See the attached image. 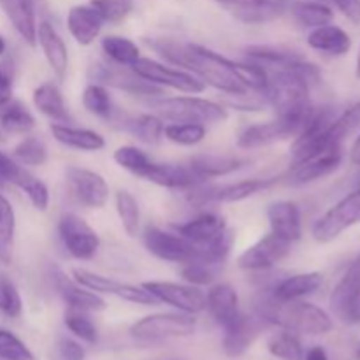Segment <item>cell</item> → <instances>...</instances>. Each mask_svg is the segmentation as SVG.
I'll return each mask as SVG.
<instances>
[{
    "label": "cell",
    "instance_id": "cell-1",
    "mask_svg": "<svg viewBox=\"0 0 360 360\" xmlns=\"http://www.w3.org/2000/svg\"><path fill=\"white\" fill-rule=\"evenodd\" d=\"M150 44L164 58L192 72L204 84H210V86L231 95V97L252 94L243 84L241 77L236 70V62L225 58V56L213 51V49L192 44V42L171 41V39H158V41L150 42Z\"/></svg>",
    "mask_w": 360,
    "mask_h": 360
},
{
    "label": "cell",
    "instance_id": "cell-2",
    "mask_svg": "<svg viewBox=\"0 0 360 360\" xmlns=\"http://www.w3.org/2000/svg\"><path fill=\"white\" fill-rule=\"evenodd\" d=\"M260 319L266 322L283 327L295 334H309V336H322L334 329L333 319L319 306L304 302L301 299L295 301H278L271 295L269 299L260 302Z\"/></svg>",
    "mask_w": 360,
    "mask_h": 360
},
{
    "label": "cell",
    "instance_id": "cell-3",
    "mask_svg": "<svg viewBox=\"0 0 360 360\" xmlns=\"http://www.w3.org/2000/svg\"><path fill=\"white\" fill-rule=\"evenodd\" d=\"M162 120L172 123H218L227 120V109L221 104L200 97H171L151 102Z\"/></svg>",
    "mask_w": 360,
    "mask_h": 360
},
{
    "label": "cell",
    "instance_id": "cell-4",
    "mask_svg": "<svg viewBox=\"0 0 360 360\" xmlns=\"http://www.w3.org/2000/svg\"><path fill=\"white\" fill-rule=\"evenodd\" d=\"M197 320L188 313H155L137 320L130 327L134 340L143 343H158V341L185 338L195 333Z\"/></svg>",
    "mask_w": 360,
    "mask_h": 360
},
{
    "label": "cell",
    "instance_id": "cell-5",
    "mask_svg": "<svg viewBox=\"0 0 360 360\" xmlns=\"http://www.w3.org/2000/svg\"><path fill=\"white\" fill-rule=\"evenodd\" d=\"M357 224H360V188L348 193L315 221L313 238L319 243H330Z\"/></svg>",
    "mask_w": 360,
    "mask_h": 360
},
{
    "label": "cell",
    "instance_id": "cell-6",
    "mask_svg": "<svg viewBox=\"0 0 360 360\" xmlns=\"http://www.w3.org/2000/svg\"><path fill=\"white\" fill-rule=\"evenodd\" d=\"M132 70L137 76L157 84V86H167L172 88V90L183 91V94L195 95L202 94L206 90V84L199 77L193 76L192 72H188V70L172 69V67L164 65V63L157 62V60L144 58V56H141L134 63Z\"/></svg>",
    "mask_w": 360,
    "mask_h": 360
},
{
    "label": "cell",
    "instance_id": "cell-7",
    "mask_svg": "<svg viewBox=\"0 0 360 360\" xmlns=\"http://www.w3.org/2000/svg\"><path fill=\"white\" fill-rule=\"evenodd\" d=\"M330 309L347 326L360 323V255L345 271L330 294Z\"/></svg>",
    "mask_w": 360,
    "mask_h": 360
},
{
    "label": "cell",
    "instance_id": "cell-8",
    "mask_svg": "<svg viewBox=\"0 0 360 360\" xmlns=\"http://www.w3.org/2000/svg\"><path fill=\"white\" fill-rule=\"evenodd\" d=\"M143 243L151 255L165 260V262L183 264L185 266V264L199 259L200 255V246L193 245L183 236L171 234V232H165L157 227H148L144 231Z\"/></svg>",
    "mask_w": 360,
    "mask_h": 360
},
{
    "label": "cell",
    "instance_id": "cell-9",
    "mask_svg": "<svg viewBox=\"0 0 360 360\" xmlns=\"http://www.w3.org/2000/svg\"><path fill=\"white\" fill-rule=\"evenodd\" d=\"M91 79L104 86H112L130 95H160L162 90L157 84L143 79L132 70V67H123L118 63L97 62L88 70Z\"/></svg>",
    "mask_w": 360,
    "mask_h": 360
},
{
    "label": "cell",
    "instance_id": "cell-10",
    "mask_svg": "<svg viewBox=\"0 0 360 360\" xmlns=\"http://www.w3.org/2000/svg\"><path fill=\"white\" fill-rule=\"evenodd\" d=\"M58 234L67 252L77 260L94 259L101 246L97 232L74 213H67L60 218Z\"/></svg>",
    "mask_w": 360,
    "mask_h": 360
},
{
    "label": "cell",
    "instance_id": "cell-11",
    "mask_svg": "<svg viewBox=\"0 0 360 360\" xmlns=\"http://www.w3.org/2000/svg\"><path fill=\"white\" fill-rule=\"evenodd\" d=\"M74 281H77L83 287L90 288V290L97 292V294H108L115 295V297L123 299L127 302H134V304H144L151 306L157 304V299H155L153 294L146 290V288L141 285V287H136V285L122 283V281H116L112 278L102 276V274L91 273V271L86 269H74L72 271Z\"/></svg>",
    "mask_w": 360,
    "mask_h": 360
},
{
    "label": "cell",
    "instance_id": "cell-12",
    "mask_svg": "<svg viewBox=\"0 0 360 360\" xmlns=\"http://www.w3.org/2000/svg\"><path fill=\"white\" fill-rule=\"evenodd\" d=\"M158 302L172 306L188 315H195L206 309V294L195 285L172 283V281H146L143 283Z\"/></svg>",
    "mask_w": 360,
    "mask_h": 360
},
{
    "label": "cell",
    "instance_id": "cell-13",
    "mask_svg": "<svg viewBox=\"0 0 360 360\" xmlns=\"http://www.w3.org/2000/svg\"><path fill=\"white\" fill-rule=\"evenodd\" d=\"M276 179H245V181L229 183L224 186H210V188H202V186H193L192 193L188 195V200L195 206H206L211 202H239L248 197L255 195V193L262 192V190L269 188L274 185Z\"/></svg>",
    "mask_w": 360,
    "mask_h": 360
},
{
    "label": "cell",
    "instance_id": "cell-14",
    "mask_svg": "<svg viewBox=\"0 0 360 360\" xmlns=\"http://www.w3.org/2000/svg\"><path fill=\"white\" fill-rule=\"evenodd\" d=\"M229 14L248 25H264L290 11L294 0H217Z\"/></svg>",
    "mask_w": 360,
    "mask_h": 360
},
{
    "label": "cell",
    "instance_id": "cell-15",
    "mask_svg": "<svg viewBox=\"0 0 360 360\" xmlns=\"http://www.w3.org/2000/svg\"><path fill=\"white\" fill-rule=\"evenodd\" d=\"M74 199L88 210H101L109 199V185L98 172L83 167H69L65 172Z\"/></svg>",
    "mask_w": 360,
    "mask_h": 360
},
{
    "label": "cell",
    "instance_id": "cell-16",
    "mask_svg": "<svg viewBox=\"0 0 360 360\" xmlns=\"http://www.w3.org/2000/svg\"><path fill=\"white\" fill-rule=\"evenodd\" d=\"M292 243L278 238L273 232L264 236L262 239L246 248L238 257V266L243 271H266L269 267L276 266L280 260L290 253Z\"/></svg>",
    "mask_w": 360,
    "mask_h": 360
},
{
    "label": "cell",
    "instance_id": "cell-17",
    "mask_svg": "<svg viewBox=\"0 0 360 360\" xmlns=\"http://www.w3.org/2000/svg\"><path fill=\"white\" fill-rule=\"evenodd\" d=\"M341 158H343L341 144L329 146L326 148V150L320 151V153L313 155V157L292 165L288 178H290V181L295 183V185L311 183L315 181V179H320L323 178V176L336 171L341 164Z\"/></svg>",
    "mask_w": 360,
    "mask_h": 360
},
{
    "label": "cell",
    "instance_id": "cell-18",
    "mask_svg": "<svg viewBox=\"0 0 360 360\" xmlns=\"http://www.w3.org/2000/svg\"><path fill=\"white\" fill-rule=\"evenodd\" d=\"M267 220L271 232L288 243H295L302 236L301 210L292 200H276L267 206Z\"/></svg>",
    "mask_w": 360,
    "mask_h": 360
},
{
    "label": "cell",
    "instance_id": "cell-19",
    "mask_svg": "<svg viewBox=\"0 0 360 360\" xmlns=\"http://www.w3.org/2000/svg\"><path fill=\"white\" fill-rule=\"evenodd\" d=\"M224 352L229 357H241L262 330V319L260 316L253 319L245 313H239L238 319L224 327Z\"/></svg>",
    "mask_w": 360,
    "mask_h": 360
},
{
    "label": "cell",
    "instance_id": "cell-20",
    "mask_svg": "<svg viewBox=\"0 0 360 360\" xmlns=\"http://www.w3.org/2000/svg\"><path fill=\"white\" fill-rule=\"evenodd\" d=\"M141 178L158 186H165V188H193L206 181L190 167L174 164H157V162H150Z\"/></svg>",
    "mask_w": 360,
    "mask_h": 360
},
{
    "label": "cell",
    "instance_id": "cell-21",
    "mask_svg": "<svg viewBox=\"0 0 360 360\" xmlns=\"http://www.w3.org/2000/svg\"><path fill=\"white\" fill-rule=\"evenodd\" d=\"M288 137H295V129L285 120L276 118L274 122L255 123V125L246 127L239 134L238 144L243 150H253V148L267 146V144L288 139Z\"/></svg>",
    "mask_w": 360,
    "mask_h": 360
},
{
    "label": "cell",
    "instance_id": "cell-22",
    "mask_svg": "<svg viewBox=\"0 0 360 360\" xmlns=\"http://www.w3.org/2000/svg\"><path fill=\"white\" fill-rule=\"evenodd\" d=\"M37 42L41 44L42 53H44L56 79H65L67 67H69V53H67V46L62 35L56 32V28L51 23L41 21L37 27Z\"/></svg>",
    "mask_w": 360,
    "mask_h": 360
},
{
    "label": "cell",
    "instance_id": "cell-23",
    "mask_svg": "<svg viewBox=\"0 0 360 360\" xmlns=\"http://www.w3.org/2000/svg\"><path fill=\"white\" fill-rule=\"evenodd\" d=\"M56 288H58L60 295L69 304L70 309H79V311H102L105 309V301L97 294V292L90 290V288L83 287L77 281L70 280L65 273L56 271L55 274Z\"/></svg>",
    "mask_w": 360,
    "mask_h": 360
},
{
    "label": "cell",
    "instance_id": "cell-24",
    "mask_svg": "<svg viewBox=\"0 0 360 360\" xmlns=\"http://www.w3.org/2000/svg\"><path fill=\"white\" fill-rule=\"evenodd\" d=\"M102 27H104V20L90 4L70 7L67 14V28L74 41L81 46H90L98 37Z\"/></svg>",
    "mask_w": 360,
    "mask_h": 360
},
{
    "label": "cell",
    "instance_id": "cell-25",
    "mask_svg": "<svg viewBox=\"0 0 360 360\" xmlns=\"http://www.w3.org/2000/svg\"><path fill=\"white\" fill-rule=\"evenodd\" d=\"M206 309H210L211 316L220 323L221 327H227L232 320L238 319L239 311V295L231 285L220 283L211 287L206 294Z\"/></svg>",
    "mask_w": 360,
    "mask_h": 360
},
{
    "label": "cell",
    "instance_id": "cell-26",
    "mask_svg": "<svg viewBox=\"0 0 360 360\" xmlns=\"http://www.w3.org/2000/svg\"><path fill=\"white\" fill-rule=\"evenodd\" d=\"M0 9L13 23L18 34L30 46L37 42V21H35V4L25 0H0Z\"/></svg>",
    "mask_w": 360,
    "mask_h": 360
},
{
    "label": "cell",
    "instance_id": "cell-27",
    "mask_svg": "<svg viewBox=\"0 0 360 360\" xmlns=\"http://www.w3.org/2000/svg\"><path fill=\"white\" fill-rule=\"evenodd\" d=\"M225 229H227V224H225L224 217L214 213H206L193 218V220L186 221L185 225H179L178 234L183 236L185 239H188L193 245L206 246L210 245L213 239H217Z\"/></svg>",
    "mask_w": 360,
    "mask_h": 360
},
{
    "label": "cell",
    "instance_id": "cell-28",
    "mask_svg": "<svg viewBox=\"0 0 360 360\" xmlns=\"http://www.w3.org/2000/svg\"><path fill=\"white\" fill-rule=\"evenodd\" d=\"M32 101H34V105L37 108V111L41 115H44L46 118L53 120L56 123L70 122V115L67 111L62 91H60L58 84H55L53 81H46V83L39 84L34 90Z\"/></svg>",
    "mask_w": 360,
    "mask_h": 360
},
{
    "label": "cell",
    "instance_id": "cell-29",
    "mask_svg": "<svg viewBox=\"0 0 360 360\" xmlns=\"http://www.w3.org/2000/svg\"><path fill=\"white\" fill-rule=\"evenodd\" d=\"M308 44L316 51L327 53L333 56H343L350 51L352 39L343 28L336 25H323L309 32Z\"/></svg>",
    "mask_w": 360,
    "mask_h": 360
},
{
    "label": "cell",
    "instance_id": "cell-30",
    "mask_svg": "<svg viewBox=\"0 0 360 360\" xmlns=\"http://www.w3.org/2000/svg\"><path fill=\"white\" fill-rule=\"evenodd\" d=\"M49 130L60 144L70 148V150L98 151L105 146L104 137L95 130L76 129V127L63 125V123H53Z\"/></svg>",
    "mask_w": 360,
    "mask_h": 360
},
{
    "label": "cell",
    "instance_id": "cell-31",
    "mask_svg": "<svg viewBox=\"0 0 360 360\" xmlns=\"http://www.w3.org/2000/svg\"><path fill=\"white\" fill-rule=\"evenodd\" d=\"M322 274L320 273H301L285 278L273 290V297L278 301H295L306 295H311L322 287Z\"/></svg>",
    "mask_w": 360,
    "mask_h": 360
},
{
    "label": "cell",
    "instance_id": "cell-32",
    "mask_svg": "<svg viewBox=\"0 0 360 360\" xmlns=\"http://www.w3.org/2000/svg\"><path fill=\"white\" fill-rule=\"evenodd\" d=\"M246 160L227 155H197L190 160V169L202 179L227 176L245 167Z\"/></svg>",
    "mask_w": 360,
    "mask_h": 360
},
{
    "label": "cell",
    "instance_id": "cell-33",
    "mask_svg": "<svg viewBox=\"0 0 360 360\" xmlns=\"http://www.w3.org/2000/svg\"><path fill=\"white\" fill-rule=\"evenodd\" d=\"M0 127L6 134H27L35 127V118L20 101H7L0 105Z\"/></svg>",
    "mask_w": 360,
    "mask_h": 360
},
{
    "label": "cell",
    "instance_id": "cell-34",
    "mask_svg": "<svg viewBox=\"0 0 360 360\" xmlns=\"http://www.w3.org/2000/svg\"><path fill=\"white\" fill-rule=\"evenodd\" d=\"M290 13L302 27L316 28L329 25L334 20V13L329 6L322 2H306V0H294L290 6Z\"/></svg>",
    "mask_w": 360,
    "mask_h": 360
},
{
    "label": "cell",
    "instance_id": "cell-35",
    "mask_svg": "<svg viewBox=\"0 0 360 360\" xmlns=\"http://www.w3.org/2000/svg\"><path fill=\"white\" fill-rule=\"evenodd\" d=\"M14 231H16V217L9 200L0 193V262L9 266L13 260Z\"/></svg>",
    "mask_w": 360,
    "mask_h": 360
},
{
    "label": "cell",
    "instance_id": "cell-36",
    "mask_svg": "<svg viewBox=\"0 0 360 360\" xmlns=\"http://www.w3.org/2000/svg\"><path fill=\"white\" fill-rule=\"evenodd\" d=\"M102 49L112 63L123 67H132L141 58L136 42L127 37H120V35H108L102 39Z\"/></svg>",
    "mask_w": 360,
    "mask_h": 360
},
{
    "label": "cell",
    "instance_id": "cell-37",
    "mask_svg": "<svg viewBox=\"0 0 360 360\" xmlns=\"http://www.w3.org/2000/svg\"><path fill=\"white\" fill-rule=\"evenodd\" d=\"M164 122L158 115H141L136 118H129L125 122V129L129 130L132 136H136L137 139L143 141V143L158 144L164 137Z\"/></svg>",
    "mask_w": 360,
    "mask_h": 360
},
{
    "label": "cell",
    "instance_id": "cell-38",
    "mask_svg": "<svg viewBox=\"0 0 360 360\" xmlns=\"http://www.w3.org/2000/svg\"><path fill=\"white\" fill-rule=\"evenodd\" d=\"M115 202L116 213H118L120 221H122L123 231H125L127 236H130V238H136L141 225V211L136 197L130 192H127V190H118L115 197Z\"/></svg>",
    "mask_w": 360,
    "mask_h": 360
},
{
    "label": "cell",
    "instance_id": "cell-39",
    "mask_svg": "<svg viewBox=\"0 0 360 360\" xmlns=\"http://www.w3.org/2000/svg\"><path fill=\"white\" fill-rule=\"evenodd\" d=\"M360 127V102L350 105L348 109H345L341 115H338L336 118L330 123L329 130H327V141L330 144H341L352 132H355Z\"/></svg>",
    "mask_w": 360,
    "mask_h": 360
},
{
    "label": "cell",
    "instance_id": "cell-40",
    "mask_svg": "<svg viewBox=\"0 0 360 360\" xmlns=\"http://www.w3.org/2000/svg\"><path fill=\"white\" fill-rule=\"evenodd\" d=\"M83 105L90 115L109 120L112 116V101L104 84L90 83L83 91Z\"/></svg>",
    "mask_w": 360,
    "mask_h": 360
},
{
    "label": "cell",
    "instance_id": "cell-41",
    "mask_svg": "<svg viewBox=\"0 0 360 360\" xmlns=\"http://www.w3.org/2000/svg\"><path fill=\"white\" fill-rule=\"evenodd\" d=\"M13 185H16L18 188L23 190L27 193L28 200L32 202V206L39 211L48 210L49 204V192L48 186L41 181L39 178H35L32 172H28L27 169L21 167L20 174L16 176V179L13 181Z\"/></svg>",
    "mask_w": 360,
    "mask_h": 360
},
{
    "label": "cell",
    "instance_id": "cell-42",
    "mask_svg": "<svg viewBox=\"0 0 360 360\" xmlns=\"http://www.w3.org/2000/svg\"><path fill=\"white\" fill-rule=\"evenodd\" d=\"M164 137L181 146H195L206 137V125L200 123H171L164 127Z\"/></svg>",
    "mask_w": 360,
    "mask_h": 360
},
{
    "label": "cell",
    "instance_id": "cell-43",
    "mask_svg": "<svg viewBox=\"0 0 360 360\" xmlns=\"http://www.w3.org/2000/svg\"><path fill=\"white\" fill-rule=\"evenodd\" d=\"M13 157L21 165L39 167V165H44L46 160H48V150H46V144L37 137H25L21 143L16 144Z\"/></svg>",
    "mask_w": 360,
    "mask_h": 360
},
{
    "label": "cell",
    "instance_id": "cell-44",
    "mask_svg": "<svg viewBox=\"0 0 360 360\" xmlns=\"http://www.w3.org/2000/svg\"><path fill=\"white\" fill-rule=\"evenodd\" d=\"M269 352L274 355V357L281 360L304 359V350H302L301 341H299V338L295 336V333H290V330H283V333L271 338Z\"/></svg>",
    "mask_w": 360,
    "mask_h": 360
},
{
    "label": "cell",
    "instance_id": "cell-45",
    "mask_svg": "<svg viewBox=\"0 0 360 360\" xmlns=\"http://www.w3.org/2000/svg\"><path fill=\"white\" fill-rule=\"evenodd\" d=\"M112 158H115V162L120 165V167L132 172V174L139 176V178L143 176V172L146 171V167L151 162L150 157H148L143 150H139V148L136 146L118 148V150L115 151V155H112Z\"/></svg>",
    "mask_w": 360,
    "mask_h": 360
},
{
    "label": "cell",
    "instance_id": "cell-46",
    "mask_svg": "<svg viewBox=\"0 0 360 360\" xmlns=\"http://www.w3.org/2000/svg\"><path fill=\"white\" fill-rule=\"evenodd\" d=\"M90 6L101 14L104 23H120L134 9V0H90Z\"/></svg>",
    "mask_w": 360,
    "mask_h": 360
},
{
    "label": "cell",
    "instance_id": "cell-47",
    "mask_svg": "<svg viewBox=\"0 0 360 360\" xmlns=\"http://www.w3.org/2000/svg\"><path fill=\"white\" fill-rule=\"evenodd\" d=\"M65 326L74 336L79 340L86 341V343H95L97 341V329H95L94 322L88 319L86 311H79V309H70L65 315Z\"/></svg>",
    "mask_w": 360,
    "mask_h": 360
},
{
    "label": "cell",
    "instance_id": "cell-48",
    "mask_svg": "<svg viewBox=\"0 0 360 360\" xmlns=\"http://www.w3.org/2000/svg\"><path fill=\"white\" fill-rule=\"evenodd\" d=\"M21 309H23V302H21L16 285L7 276L0 274V311L11 319H16L21 315Z\"/></svg>",
    "mask_w": 360,
    "mask_h": 360
},
{
    "label": "cell",
    "instance_id": "cell-49",
    "mask_svg": "<svg viewBox=\"0 0 360 360\" xmlns=\"http://www.w3.org/2000/svg\"><path fill=\"white\" fill-rule=\"evenodd\" d=\"M0 359L2 360H34L30 348L9 330L0 329Z\"/></svg>",
    "mask_w": 360,
    "mask_h": 360
},
{
    "label": "cell",
    "instance_id": "cell-50",
    "mask_svg": "<svg viewBox=\"0 0 360 360\" xmlns=\"http://www.w3.org/2000/svg\"><path fill=\"white\" fill-rule=\"evenodd\" d=\"M218 267L220 266L204 262V260H192V262L185 264V267L181 271V276L190 285H195V287H199V285H210L217 278Z\"/></svg>",
    "mask_w": 360,
    "mask_h": 360
},
{
    "label": "cell",
    "instance_id": "cell-51",
    "mask_svg": "<svg viewBox=\"0 0 360 360\" xmlns=\"http://www.w3.org/2000/svg\"><path fill=\"white\" fill-rule=\"evenodd\" d=\"M14 67L11 60L0 63V105L13 98Z\"/></svg>",
    "mask_w": 360,
    "mask_h": 360
},
{
    "label": "cell",
    "instance_id": "cell-52",
    "mask_svg": "<svg viewBox=\"0 0 360 360\" xmlns=\"http://www.w3.org/2000/svg\"><path fill=\"white\" fill-rule=\"evenodd\" d=\"M20 171L21 165L14 158H11L9 155L0 151V179L4 183H13L16 179V176L20 174Z\"/></svg>",
    "mask_w": 360,
    "mask_h": 360
},
{
    "label": "cell",
    "instance_id": "cell-53",
    "mask_svg": "<svg viewBox=\"0 0 360 360\" xmlns=\"http://www.w3.org/2000/svg\"><path fill=\"white\" fill-rule=\"evenodd\" d=\"M60 360H84V348L72 340H62L58 343Z\"/></svg>",
    "mask_w": 360,
    "mask_h": 360
},
{
    "label": "cell",
    "instance_id": "cell-54",
    "mask_svg": "<svg viewBox=\"0 0 360 360\" xmlns=\"http://www.w3.org/2000/svg\"><path fill=\"white\" fill-rule=\"evenodd\" d=\"M323 2L334 4L352 23H360V0H323Z\"/></svg>",
    "mask_w": 360,
    "mask_h": 360
},
{
    "label": "cell",
    "instance_id": "cell-55",
    "mask_svg": "<svg viewBox=\"0 0 360 360\" xmlns=\"http://www.w3.org/2000/svg\"><path fill=\"white\" fill-rule=\"evenodd\" d=\"M304 360H329V357H327L326 350L322 347H313L306 352Z\"/></svg>",
    "mask_w": 360,
    "mask_h": 360
},
{
    "label": "cell",
    "instance_id": "cell-56",
    "mask_svg": "<svg viewBox=\"0 0 360 360\" xmlns=\"http://www.w3.org/2000/svg\"><path fill=\"white\" fill-rule=\"evenodd\" d=\"M350 160L354 165H360V136L355 139L354 146H352L350 151Z\"/></svg>",
    "mask_w": 360,
    "mask_h": 360
},
{
    "label": "cell",
    "instance_id": "cell-57",
    "mask_svg": "<svg viewBox=\"0 0 360 360\" xmlns=\"http://www.w3.org/2000/svg\"><path fill=\"white\" fill-rule=\"evenodd\" d=\"M6 49H7V44H6V41H4L2 35H0V56H2L4 53H6Z\"/></svg>",
    "mask_w": 360,
    "mask_h": 360
},
{
    "label": "cell",
    "instance_id": "cell-58",
    "mask_svg": "<svg viewBox=\"0 0 360 360\" xmlns=\"http://www.w3.org/2000/svg\"><path fill=\"white\" fill-rule=\"evenodd\" d=\"M6 141V132L2 130V127H0V143H4Z\"/></svg>",
    "mask_w": 360,
    "mask_h": 360
},
{
    "label": "cell",
    "instance_id": "cell-59",
    "mask_svg": "<svg viewBox=\"0 0 360 360\" xmlns=\"http://www.w3.org/2000/svg\"><path fill=\"white\" fill-rule=\"evenodd\" d=\"M357 77L360 79V53H359V60H357Z\"/></svg>",
    "mask_w": 360,
    "mask_h": 360
},
{
    "label": "cell",
    "instance_id": "cell-60",
    "mask_svg": "<svg viewBox=\"0 0 360 360\" xmlns=\"http://www.w3.org/2000/svg\"><path fill=\"white\" fill-rule=\"evenodd\" d=\"M4 185H6V183H4V181H2V179H0V188H2V186H4Z\"/></svg>",
    "mask_w": 360,
    "mask_h": 360
},
{
    "label": "cell",
    "instance_id": "cell-61",
    "mask_svg": "<svg viewBox=\"0 0 360 360\" xmlns=\"http://www.w3.org/2000/svg\"><path fill=\"white\" fill-rule=\"evenodd\" d=\"M25 2H30V4H35V0H25Z\"/></svg>",
    "mask_w": 360,
    "mask_h": 360
},
{
    "label": "cell",
    "instance_id": "cell-62",
    "mask_svg": "<svg viewBox=\"0 0 360 360\" xmlns=\"http://www.w3.org/2000/svg\"><path fill=\"white\" fill-rule=\"evenodd\" d=\"M357 359L360 360V348H359V352H357Z\"/></svg>",
    "mask_w": 360,
    "mask_h": 360
}]
</instances>
